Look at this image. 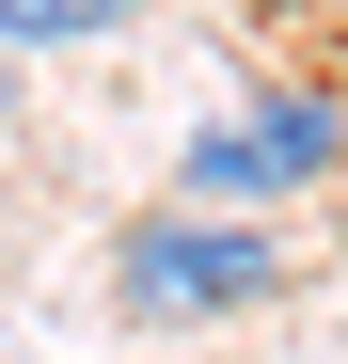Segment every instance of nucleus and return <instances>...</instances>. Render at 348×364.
Masks as SVG:
<instances>
[{
  "label": "nucleus",
  "mask_w": 348,
  "mask_h": 364,
  "mask_svg": "<svg viewBox=\"0 0 348 364\" xmlns=\"http://www.w3.org/2000/svg\"><path fill=\"white\" fill-rule=\"evenodd\" d=\"M111 16H127V0H0V48H80Z\"/></svg>",
  "instance_id": "7ed1b4c3"
},
{
  "label": "nucleus",
  "mask_w": 348,
  "mask_h": 364,
  "mask_svg": "<svg viewBox=\"0 0 348 364\" xmlns=\"http://www.w3.org/2000/svg\"><path fill=\"white\" fill-rule=\"evenodd\" d=\"M285 222H238V206H158L111 237V301H127L143 333H222L254 317V301H285Z\"/></svg>",
  "instance_id": "f257e3e1"
},
{
  "label": "nucleus",
  "mask_w": 348,
  "mask_h": 364,
  "mask_svg": "<svg viewBox=\"0 0 348 364\" xmlns=\"http://www.w3.org/2000/svg\"><path fill=\"white\" fill-rule=\"evenodd\" d=\"M348 159V127L317 95H269V111H222V127L190 143V206H238V222H269L285 191H317V174Z\"/></svg>",
  "instance_id": "f03ea898"
}]
</instances>
